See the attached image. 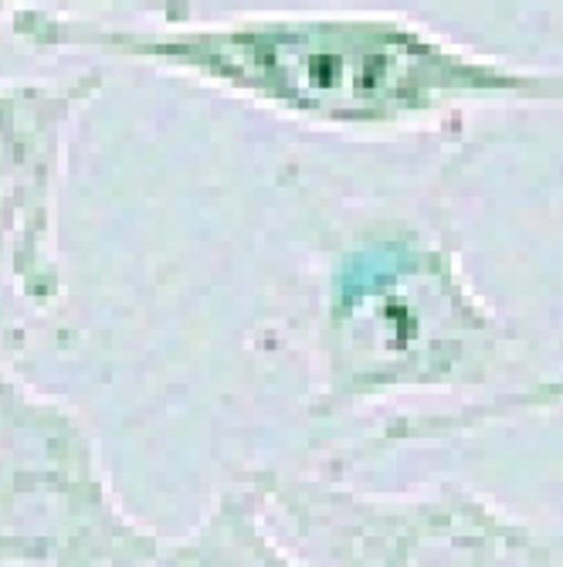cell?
<instances>
[{"label":"cell","mask_w":563,"mask_h":567,"mask_svg":"<svg viewBox=\"0 0 563 567\" xmlns=\"http://www.w3.org/2000/svg\"><path fill=\"white\" fill-rule=\"evenodd\" d=\"M8 21L28 48L157 65L320 126L394 130L462 106L563 102V72L479 55L397 14H244L139 28L11 4Z\"/></svg>","instance_id":"1"},{"label":"cell","mask_w":563,"mask_h":567,"mask_svg":"<svg viewBox=\"0 0 563 567\" xmlns=\"http://www.w3.org/2000/svg\"><path fill=\"white\" fill-rule=\"evenodd\" d=\"M509 347L513 333L441 235L407 221L371 225L326 276L316 411L330 419L390 394L489 384L505 371Z\"/></svg>","instance_id":"2"},{"label":"cell","mask_w":563,"mask_h":567,"mask_svg":"<svg viewBox=\"0 0 563 567\" xmlns=\"http://www.w3.org/2000/svg\"><path fill=\"white\" fill-rule=\"evenodd\" d=\"M244 483L313 567H563L546 537L469 486L361 493L282 470Z\"/></svg>","instance_id":"3"},{"label":"cell","mask_w":563,"mask_h":567,"mask_svg":"<svg viewBox=\"0 0 563 567\" xmlns=\"http://www.w3.org/2000/svg\"><path fill=\"white\" fill-rule=\"evenodd\" d=\"M160 547L85 422L0 364V567H149Z\"/></svg>","instance_id":"4"},{"label":"cell","mask_w":563,"mask_h":567,"mask_svg":"<svg viewBox=\"0 0 563 567\" xmlns=\"http://www.w3.org/2000/svg\"><path fill=\"white\" fill-rule=\"evenodd\" d=\"M102 69L51 79H0V276L34 306L65 296L59 197L69 133L102 92Z\"/></svg>","instance_id":"5"},{"label":"cell","mask_w":563,"mask_h":567,"mask_svg":"<svg viewBox=\"0 0 563 567\" xmlns=\"http://www.w3.org/2000/svg\"><path fill=\"white\" fill-rule=\"evenodd\" d=\"M149 567H313L295 557L272 527L265 503L248 483L221 493L208 517L177 540H164Z\"/></svg>","instance_id":"6"},{"label":"cell","mask_w":563,"mask_h":567,"mask_svg":"<svg viewBox=\"0 0 563 567\" xmlns=\"http://www.w3.org/2000/svg\"><path fill=\"white\" fill-rule=\"evenodd\" d=\"M563 404V374L550 378V381H536L526 391H505L492 401H479L469 408L448 411V415H404L387 422V429L380 432L377 445H418V442H445V439H458L479 432L499 419H513L520 411H533V408H553Z\"/></svg>","instance_id":"7"},{"label":"cell","mask_w":563,"mask_h":567,"mask_svg":"<svg viewBox=\"0 0 563 567\" xmlns=\"http://www.w3.org/2000/svg\"><path fill=\"white\" fill-rule=\"evenodd\" d=\"M8 8H11V4H0V14H8Z\"/></svg>","instance_id":"8"}]
</instances>
